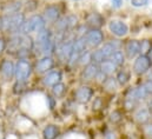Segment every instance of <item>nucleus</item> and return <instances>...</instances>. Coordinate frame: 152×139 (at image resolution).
<instances>
[{
    "label": "nucleus",
    "instance_id": "nucleus-13",
    "mask_svg": "<svg viewBox=\"0 0 152 139\" xmlns=\"http://www.w3.org/2000/svg\"><path fill=\"white\" fill-rule=\"evenodd\" d=\"M106 18L104 17V14H102L98 11H91L87 12L84 17V21L83 24L87 27V29H102L106 25Z\"/></svg>",
    "mask_w": 152,
    "mask_h": 139
},
{
    "label": "nucleus",
    "instance_id": "nucleus-34",
    "mask_svg": "<svg viewBox=\"0 0 152 139\" xmlns=\"http://www.w3.org/2000/svg\"><path fill=\"white\" fill-rule=\"evenodd\" d=\"M6 47H7V38L5 34H0V58L6 56Z\"/></svg>",
    "mask_w": 152,
    "mask_h": 139
},
{
    "label": "nucleus",
    "instance_id": "nucleus-45",
    "mask_svg": "<svg viewBox=\"0 0 152 139\" xmlns=\"http://www.w3.org/2000/svg\"><path fill=\"white\" fill-rule=\"evenodd\" d=\"M151 116H152V113H151ZM151 120H152V118H151Z\"/></svg>",
    "mask_w": 152,
    "mask_h": 139
},
{
    "label": "nucleus",
    "instance_id": "nucleus-1",
    "mask_svg": "<svg viewBox=\"0 0 152 139\" xmlns=\"http://www.w3.org/2000/svg\"><path fill=\"white\" fill-rule=\"evenodd\" d=\"M45 27H47V24L44 19V17L41 15L40 12H36L32 14H28L24 21V24L21 25L19 33L25 35H34L38 33L39 31L44 30Z\"/></svg>",
    "mask_w": 152,
    "mask_h": 139
},
{
    "label": "nucleus",
    "instance_id": "nucleus-26",
    "mask_svg": "<svg viewBox=\"0 0 152 139\" xmlns=\"http://www.w3.org/2000/svg\"><path fill=\"white\" fill-rule=\"evenodd\" d=\"M39 7H40V0H24L23 12L26 15H28V14L38 12Z\"/></svg>",
    "mask_w": 152,
    "mask_h": 139
},
{
    "label": "nucleus",
    "instance_id": "nucleus-43",
    "mask_svg": "<svg viewBox=\"0 0 152 139\" xmlns=\"http://www.w3.org/2000/svg\"><path fill=\"white\" fill-rule=\"evenodd\" d=\"M1 85H2V83L0 81V93H1Z\"/></svg>",
    "mask_w": 152,
    "mask_h": 139
},
{
    "label": "nucleus",
    "instance_id": "nucleus-4",
    "mask_svg": "<svg viewBox=\"0 0 152 139\" xmlns=\"http://www.w3.org/2000/svg\"><path fill=\"white\" fill-rule=\"evenodd\" d=\"M40 13L44 17L47 26H50V27H52L59 20V18L65 14L61 4H57V2L44 5L41 11H40Z\"/></svg>",
    "mask_w": 152,
    "mask_h": 139
},
{
    "label": "nucleus",
    "instance_id": "nucleus-30",
    "mask_svg": "<svg viewBox=\"0 0 152 139\" xmlns=\"http://www.w3.org/2000/svg\"><path fill=\"white\" fill-rule=\"evenodd\" d=\"M151 47H152L151 38H143V39H139V54L146 56Z\"/></svg>",
    "mask_w": 152,
    "mask_h": 139
},
{
    "label": "nucleus",
    "instance_id": "nucleus-11",
    "mask_svg": "<svg viewBox=\"0 0 152 139\" xmlns=\"http://www.w3.org/2000/svg\"><path fill=\"white\" fill-rule=\"evenodd\" d=\"M152 67V63L146 56L139 54L131 61V71L132 74L137 78H144V75Z\"/></svg>",
    "mask_w": 152,
    "mask_h": 139
},
{
    "label": "nucleus",
    "instance_id": "nucleus-24",
    "mask_svg": "<svg viewBox=\"0 0 152 139\" xmlns=\"http://www.w3.org/2000/svg\"><path fill=\"white\" fill-rule=\"evenodd\" d=\"M99 71L103 72L105 75L110 77V75H114L115 74V72L118 71V67L114 65L110 59H106V60H104V61H102L99 64Z\"/></svg>",
    "mask_w": 152,
    "mask_h": 139
},
{
    "label": "nucleus",
    "instance_id": "nucleus-3",
    "mask_svg": "<svg viewBox=\"0 0 152 139\" xmlns=\"http://www.w3.org/2000/svg\"><path fill=\"white\" fill-rule=\"evenodd\" d=\"M33 73V60L31 59H17L15 60V81L30 83Z\"/></svg>",
    "mask_w": 152,
    "mask_h": 139
},
{
    "label": "nucleus",
    "instance_id": "nucleus-22",
    "mask_svg": "<svg viewBox=\"0 0 152 139\" xmlns=\"http://www.w3.org/2000/svg\"><path fill=\"white\" fill-rule=\"evenodd\" d=\"M11 91L17 97H23L28 92V83H21V81H13L11 86Z\"/></svg>",
    "mask_w": 152,
    "mask_h": 139
},
{
    "label": "nucleus",
    "instance_id": "nucleus-14",
    "mask_svg": "<svg viewBox=\"0 0 152 139\" xmlns=\"http://www.w3.org/2000/svg\"><path fill=\"white\" fill-rule=\"evenodd\" d=\"M123 52L127 61H132L136 57L139 56V39L130 38L123 41Z\"/></svg>",
    "mask_w": 152,
    "mask_h": 139
},
{
    "label": "nucleus",
    "instance_id": "nucleus-23",
    "mask_svg": "<svg viewBox=\"0 0 152 139\" xmlns=\"http://www.w3.org/2000/svg\"><path fill=\"white\" fill-rule=\"evenodd\" d=\"M112 63H113L114 65L118 67V69H120V67H124V66H126V63H127V60H126V57H125V54H124V52H123V50H118V51H114L113 53L110 56V58H109Z\"/></svg>",
    "mask_w": 152,
    "mask_h": 139
},
{
    "label": "nucleus",
    "instance_id": "nucleus-25",
    "mask_svg": "<svg viewBox=\"0 0 152 139\" xmlns=\"http://www.w3.org/2000/svg\"><path fill=\"white\" fill-rule=\"evenodd\" d=\"M124 111L121 108H114L109 113V121L111 125H119L124 120Z\"/></svg>",
    "mask_w": 152,
    "mask_h": 139
},
{
    "label": "nucleus",
    "instance_id": "nucleus-33",
    "mask_svg": "<svg viewBox=\"0 0 152 139\" xmlns=\"http://www.w3.org/2000/svg\"><path fill=\"white\" fill-rule=\"evenodd\" d=\"M149 4H150V0H130L131 7H134V8H143V7H146Z\"/></svg>",
    "mask_w": 152,
    "mask_h": 139
},
{
    "label": "nucleus",
    "instance_id": "nucleus-18",
    "mask_svg": "<svg viewBox=\"0 0 152 139\" xmlns=\"http://www.w3.org/2000/svg\"><path fill=\"white\" fill-rule=\"evenodd\" d=\"M41 139H58L61 136V129L56 123H47L40 131Z\"/></svg>",
    "mask_w": 152,
    "mask_h": 139
},
{
    "label": "nucleus",
    "instance_id": "nucleus-10",
    "mask_svg": "<svg viewBox=\"0 0 152 139\" xmlns=\"http://www.w3.org/2000/svg\"><path fill=\"white\" fill-rule=\"evenodd\" d=\"M84 37H85V40H86L87 48L91 50V51L99 48L106 40L105 33L102 29H87Z\"/></svg>",
    "mask_w": 152,
    "mask_h": 139
},
{
    "label": "nucleus",
    "instance_id": "nucleus-29",
    "mask_svg": "<svg viewBox=\"0 0 152 139\" xmlns=\"http://www.w3.org/2000/svg\"><path fill=\"white\" fill-rule=\"evenodd\" d=\"M139 103L136 102V100H132V99H127V98H123V103H121V110L125 112V113H131L133 112L138 106Z\"/></svg>",
    "mask_w": 152,
    "mask_h": 139
},
{
    "label": "nucleus",
    "instance_id": "nucleus-16",
    "mask_svg": "<svg viewBox=\"0 0 152 139\" xmlns=\"http://www.w3.org/2000/svg\"><path fill=\"white\" fill-rule=\"evenodd\" d=\"M151 112L145 104H140L133 112H132V119L138 126H143L151 121Z\"/></svg>",
    "mask_w": 152,
    "mask_h": 139
},
{
    "label": "nucleus",
    "instance_id": "nucleus-41",
    "mask_svg": "<svg viewBox=\"0 0 152 139\" xmlns=\"http://www.w3.org/2000/svg\"><path fill=\"white\" fill-rule=\"evenodd\" d=\"M146 57L149 58V60H150V61H151V63H152V47H151V48H150V51L148 52V54H146Z\"/></svg>",
    "mask_w": 152,
    "mask_h": 139
},
{
    "label": "nucleus",
    "instance_id": "nucleus-35",
    "mask_svg": "<svg viewBox=\"0 0 152 139\" xmlns=\"http://www.w3.org/2000/svg\"><path fill=\"white\" fill-rule=\"evenodd\" d=\"M142 132L148 139H152V120L142 126Z\"/></svg>",
    "mask_w": 152,
    "mask_h": 139
},
{
    "label": "nucleus",
    "instance_id": "nucleus-36",
    "mask_svg": "<svg viewBox=\"0 0 152 139\" xmlns=\"http://www.w3.org/2000/svg\"><path fill=\"white\" fill-rule=\"evenodd\" d=\"M106 78H107V75H105L103 72H100V71H99V72H98V74L96 75V78H94V81H93V83H94V84H97V85H99V86H102V84L105 81V79H106Z\"/></svg>",
    "mask_w": 152,
    "mask_h": 139
},
{
    "label": "nucleus",
    "instance_id": "nucleus-17",
    "mask_svg": "<svg viewBox=\"0 0 152 139\" xmlns=\"http://www.w3.org/2000/svg\"><path fill=\"white\" fill-rule=\"evenodd\" d=\"M24 0H7L0 5V14L8 15L18 12H23Z\"/></svg>",
    "mask_w": 152,
    "mask_h": 139
},
{
    "label": "nucleus",
    "instance_id": "nucleus-21",
    "mask_svg": "<svg viewBox=\"0 0 152 139\" xmlns=\"http://www.w3.org/2000/svg\"><path fill=\"white\" fill-rule=\"evenodd\" d=\"M100 87H102L103 91H104L105 93H107V94H114V93H117L118 90L120 89L119 85H118V83H117V80H115V78H114V75L107 77V78L105 79V81L102 84Z\"/></svg>",
    "mask_w": 152,
    "mask_h": 139
},
{
    "label": "nucleus",
    "instance_id": "nucleus-12",
    "mask_svg": "<svg viewBox=\"0 0 152 139\" xmlns=\"http://www.w3.org/2000/svg\"><path fill=\"white\" fill-rule=\"evenodd\" d=\"M39 81H40V85H41L42 89L50 90L56 84H58L60 81H64V71L60 67H56L52 71L47 72L46 74H44L42 77H40Z\"/></svg>",
    "mask_w": 152,
    "mask_h": 139
},
{
    "label": "nucleus",
    "instance_id": "nucleus-6",
    "mask_svg": "<svg viewBox=\"0 0 152 139\" xmlns=\"http://www.w3.org/2000/svg\"><path fill=\"white\" fill-rule=\"evenodd\" d=\"M96 96V90L91 84H80L72 92V100L78 105L90 104Z\"/></svg>",
    "mask_w": 152,
    "mask_h": 139
},
{
    "label": "nucleus",
    "instance_id": "nucleus-39",
    "mask_svg": "<svg viewBox=\"0 0 152 139\" xmlns=\"http://www.w3.org/2000/svg\"><path fill=\"white\" fill-rule=\"evenodd\" d=\"M144 80H152V67L149 70V72L144 75Z\"/></svg>",
    "mask_w": 152,
    "mask_h": 139
},
{
    "label": "nucleus",
    "instance_id": "nucleus-7",
    "mask_svg": "<svg viewBox=\"0 0 152 139\" xmlns=\"http://www.w3.org/2000/svg\"><path fill=\"white\" fill-rule=\"evenodd\" d=\"M15 60L8 56L0 58V81L2 84H11L14 81Z\"/></svg>",
    "mask_w": 152,
    "mask_h": 139
},
{
    "label": "nucleus",
    "instance_id": "nucleus-28",
    "mask_svg": "<svg viewBox=\"0 0 152 139\" xmlns=\"http://www.w3.org/2000/svg\"><path fill=\"white\" fill-rule=\"evenodd\" d=\"M86 50H88V48H87V45H86L85 37L84 35L75 37V40H73V52H77V53L80 54V53H83Z\"/></svg>",
    "mask_w": 152,
    "mask_h": 139
},
{
    "label": "nucleus",
    "instance_id": "nucleus-20",
    "mask_svg": "<svg viewBox=\"0 0 152 139\" xmlns=\"http://www.w3.org/2000/svg\"><path fill=\"white\" fill-rule=\"evenodd\" d=\"M67 85L64 83V81H60V83H58V84H56L54 86H52L50 90H47L56 99H58V100H61V99H64L65 98V96H66V93H67Z\"/></svg>",
    "mask_w": 152,
    "mask_h": 139
},
{
    "label": "nucleus",
    "instance_id": "nucleus-32",
    "mask_svg": "<svg viewBox=\"0 0 152 139\" xmlns=\"http://www.w3.org/2000/svg\"><path fill=\"white\" fill-rule=\"evenodd\" d=\"M103 107H104V98L100 97V96H98V97L94 96V98L91 100V108H92V111L97 112V111L103 110Z\"/></svg>",
    "mask_w": 152,
    "mask_h": 139
},
{
    "label": "nucleus",
    "instance_id": "nucleus-37",
    "mask_svg": "<svg viewBox=\"0 0 152 139\" xmlns=\"http://www.w3.org/2000/svg\"><path fill=\"white\" fill-rule=\"evenodd\" d=\"M103 139H119L114 130H106L103 135Z\"/></svg>",
    "mask_w": 152,
    "mask_h": 139
},
{
    "label": "nucleus",
    "instance_id": "nucleus-2",
    "mask_svg": "<svg viewBox=\"0 0 152 139\" xmlns=\"http://www.w3.org/2000/svg\"><path fill=\"white\" fill-rule=\"evenodd\" d=\"M26 14L24 12H18L14 14H8V15H2V31L1 34L11 35L19 33V30L21 25L24 24L26 19Z\"/></svg>",
    "mask_w": 152,
    "mask_h": 139
},
{
    "label": "nucleus",
    "instance_id": "nucleus-27",
    "mask_svg": "<svg viewBox=\"0 0 152 139\" xmlns=\"http://www.w3.org/2000/svg\"><path fill=\"white\" fill-rule=\"evenodd\" d=\"M92 61V51L91 50H86L84 51L80 56H79V60H78V70L83 69L87 65H90Z\"/></svg>",
    "mask_w": 152,
    "mask_h": 139
},
{
    "label": "nucleus",
    "instance_id": "nucleus-31",
    "mask_svg": "<svg viewBox=\"0 0 152 139\" xmlns=\"http://www.w3.org/2000/svg\"><path fill=\"white\" fill-rule=\"evenodd\" d=\"M45 100H46V106L50 112L54 111L56 107L58 106V99H56L48 91H46V93H45Z\"/></svg>",
    "mask_w": 152,
    "mask_h": 139
},
{
    "label": "nucleus",
    "instance_id": "nucleus-5",
    "mask_svg": "<svg viewBox=\"0 0 152 139\" xmlns=\"http://www.w3.org/2000/svg\"><path fill=\"white\" fill-rule=\"evenodd\" d=\"M75 37L76 35H72V37L65 39L64 41H61V42H59L57 45L54 58H56L58 65L65 66L67 60L70 59V57H71V54L73 52V40H75Z\"/></svg>",
    "mask_w": 152,
    "mask_h": 139
},
{
    "label": "nucleus",
    "instance_id": "nucleus-8",
    "mask_svg": "<svg viewBox=\"0 0 152 139\" xmlns=\"http://www.w3.org/2000/svg\"><path fill=\"white\" fill-rule=\"evenodd\" d=\"M56 67H58L57 60L54 57H51V56L38 57L33 60V73L39 78Z\"/></svg>",
    "mask_w": 152,
    "mask_h": 139
},
{
    "label": "nucleus",
    "instance_id": "nucleus-15",
    "mask_svg": "<svg viewBox=\"0 0 152 139\" xmlns=\"http://www.w3.org/2000/svg\"><path fill=\"white\" fill-rule=\"evenodd\" d=\"M99 72V65L91 63L90 65L79 70V81L80 84H91L94 81L96 75Z\"/></svg>",
    "mask_w": 152,
    "mask_h": 139
},
{
    "label": "nucleus",
    "instance_id": "nucleus-44",
    "mask_svg": "<svg viewBox=\"0 0 152 139\" xmlns=\"http://www.w3.org/2000/svg\"><path fill=\"white\" fill-rule=\"evenodd\" d=\"M72 1H81V0H72Z\"/></svg>",
    "mask_w": 152,
    "mask_h": 139
},
{
    "label": "nucleus",
    "instance_id": "nucleus-19",
    "mask_svg": "<svg viewBox=\"0 0 152 139\" xmlns=\"http://www.w3.org/2000/svg\"><path fill=\"white\" fill-rule=\"evenodd\" d=\"M132 71L131 67H127V66H124V67H120L118 69V71L115 72L114 74V78L119 85L120 89H125L130 85L131 83V79H132Z\"/></svg>",
    "mask_w": 152,
    "mask_h": 139
},
{
    "label": "nucleus",
    "instance_id": "nucleus-40",
    "mask_svg": "<svg viewBox=\"0 0 152 139\" xmlns=\"http://www.w3.org/2000/svg\"><path fill=\"white\" fill-rule=\"evenodd\" d=\"M145 105L148 106V108L150 110V112L152 113V96L148 99V100H146V102H145Z\"/></svg>",
    "mask_w": 152,
    "mask_h": 139
},
{
    "label": "nucleus",
    "instance_id": "nucleus-38",
    "mask_svg": "<svg viewBox=\"0 0 152 139\" xmlns=\"http://www.w3.org/2000/svg\"><path fill=\"white\" fill-rule=\"evenodd\" d=\"M110 5L113 10H120L124 6V0H110Z\"/></svg>",
    "mask_w": 152,
    "mask_h": 139
},
{
    "label": "nucleus",
    "instance_id": "nucleus-42",
    "mask_svg": "<svg viewBox=\"0 0 152 139\" xmlns=\"http://www.w3.org/2000/svg\"><path fill=\"white\" fill-rule=\"evenodd\" d=\"M1 31H2V15L0 14V34H1Z\"/></svg>",
    "mask_w": 152,
    "mask_h": 139
},
{
    "label": "nucleus",
    "instance_id": "nucleus-9",
    "mask_svg": "<svg viewBox=\"0 0 152 139\" xmlns=\"http://www.w3.org/2000/svg\"><path fill=\"white\" fill-rule=\"evenodd\" d=\"M106 29L109 33L117 39H125L130 33V26L125 20L111 19L106 23Z\"/></svg>",
    "mask_w": 152,
    "mask_h": 139
}]
</instances>
